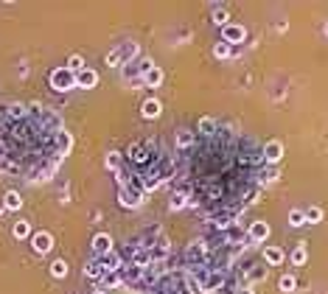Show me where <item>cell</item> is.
I'll return each instance as SVG.
<instances>
[{
	"label": "cell",
	"instance_id": "1",
	"mask_svg": "<svg viewBox=\"0 0 328 294\" xmlns=\"http://www.w3.org/2000/svg\"><path fill=\"white\" fill-rule=\"evenodd\" d=\"M51 87L59 90V93H65V90L76 87V73H70L68 68H56L51 73Z\"/></svg>",
	"mask_w": 328,
	"mask_h": 294
},
{
	"label": "cell",
	"instance_id": "2",
	"mask_svg": "<svg viewBox=\"0 0 328 294\" xmlns=\"http://www.w3.org/2000/svg\"><path fill=\"white\" fill-rule=\"evenodd\" d=\"M31 247L37 255H45V252H51L53 247V238H51V233H34L31 236Z\"/></svg>",
	"mask_w": 328,
	"mask_h": 294
},
{
	"label": "cell",
	"instance_id": "3",
	"mask_svg": "<svg viewBox=\"0 0 328 294\" xmlns=\"http://www.w3.org/2000/svg\"><path fill=\"white\" fill-rule=\"evenodd\" d=\"M244 37H247L244 26H224L222 28V42H228V45H233V42H244Z\"/></svg>",
	"mask_w": 328,
	"mask_h": 294
},
{
	"label": "cell",
	"instance_id": "4",
	"mask_svg": "<svg viewBox=\"0 0 328 294\" xmlns=\"http://www.w3.org/2000/svg\"><path fill=\"white\" fill-rule=\"evenodd\" d=\"M95 84H98V73H95V70L85 68V70H79V73H76V87L90 90V87H95Z\"/></svg>",
	"mask_w": 328,
	"mask_h": 294
},
{
	"label": "cell",
	"instance_id": "5",
	"mask_svg": "<svg viewBox=\"0 0 328 294\" xmlns=\"http://www.w3.org/2000/svg\"><path fill=\"white\" fill-rule=\"evenodd\" d=\"M264 157H266V163H278V160L283 157V143L281 140H270L264 146Z\"/></svg>",
	"mask_w": 328,
	"mask_h": 294
},
{
	"label": "cell",
	"instance_id": "6",
	"mask_svg": "<svg viewBox=\"0 0 328 294\" xmlns=\"http://www.w3.org/2000/svg\"><path fill=\"white\" fill-rule=\"evenodd\" d=\"M250 238H253L255 244L266 241V238H270V224H266V221H253V227H250Z\"/></svg>",
	"mask_w": 328,
	"mask_h": 294
},
{
	"label": "cell",
	"instance_id": "7",
	"mask_svg": "<svg viewBox=\"0 0 328 294\" xmlns=\"http://www.w3.org/2000/svg\"><path fill=\"white\" fill-rule=\"evenodd\" d=\"M93 249L98 252V255H107V252H112V238L107 236V233H98V236L93 238Z\"/></svg>",
	"mask_w": 328,
	"mask_h": 294
},
{
	"label": "cell",
	"instance_id": "8",
	"mask_svg": "<svg viewBox=\"0 0 328 294\" xmlns=\"http://www.w3.org/2000/svg\"><path fill=\"white\" fill-rule=\"evenodd\" d=\"M143 118H146V121H152V118H157L160 112H163V107H160V101L157 98H149V101H143Z\"/></svg>",
	"mask_w": 328,
	"mask_h": 294
},
{
	"label": "cell",
	"instance_id": "9",
	"mask_svg": "<svg viewBox=\"0 0 328 294\" xmlns=\"http://www.w3.org/2000/svg\"><path fill=\"white\" fill-rule=\"evenodd\" d=\"M264 261L270 263V266H278V263H283V249L266 247V249H264Z\"/></svg>",
	"mask_w": 328,
	"mask_h": 294
},
{
	"label": "cell",
	"instance_id": "10",
	"mask_svg": "<svg viewBox=\"0 0 328 294\" xmlns=\"http://www.w3.org/2000/svg\"><path fill=\"white\" fill-rule=\"evenodd\" d=\"M20 205H23V199H20L17 191H9V194L3 196V207L6 210H20Z\"/></svg>",
	"mask_w": 328,
	"mask_h": 294
},
{
	"label": "cell",
	"instance_id": "11",
	"mask_svg": "<svg viewBox=\"0 0 328 294\" xmlns=\"http://www.w3.org/2000/svg\"><path fill=\"white\" fill-rule=\"evenodd\" d=\"M160 81H163V70L160 68H152L146 76H143V84H149V87H157Z\"/></svg>",
	"mask_w": 328,
	"mask_h": 294
},
{
	"label": "cell",
	"instance_id": "12",
	"mask_svg": "<svg viewBox=\"0 0 328 294\" xmlns=\"http://www.w3.org/2000/svg\"><path fill=\"white\" fill-rule=\"evenodd\" d=\"M65 68H68L70 73H79V70H85V59H81L79 53H73V56L68 59V65H65Z\"/></svg>",
	"mask_w": 328,
	"mask_h": 294
},
{
	"label": "cell",
	"instance_id": "13",
	"mask_svg": "<svg viewBox=\"0 0 328 294\" xmlns=\"http://www.w3.org/2000/svg\"><path fill=\"white\" fill-rule=\"evenodd\" d=\"M85 275H87V278H93V280H98V278H104V266H101V263L98 261H95V263H90V266H87L85 269Z\"/></svg>",
	"mask_w": 328,
	"mask_h": 294
},
{
	"label": "cell",
	"instance_id": "14",
	"mask_svg": "<svg viewBox=\"0 0 328 294\" xmlns=\"http://www.w3.org/2000/svg\"><path fill=\"white\" fill-rule=\"evenodd\" d=\"M289 224L292 227H303V224H306V213H303V210H292V213H289Z\"/></svg>",
	"mask_w": 328,
	"mask_h": 294
},
{
	"label": "cell",
	"instance_id": "15",
	"mask_svg": "<svg viewBox=\"0 0 328 294\" xmlns=\"http://www.w3.org/2000/svg\"><path fill=\"white\" fill-rule=\"evenodd\" d=\"M51 275H53V278H65V275H68V263H65V261H53L51 263Z\"/></svg>",
	"mask_w": 328,
	"mask_h": 294
},
{
	"label": "cell",
	"instance_id": "16",
	"mask_svg": "<svg viewBox=\"0 0 328 294\" xmlns=\"http://www.w3.org/2000/svg\"><path fill=\"white\" fill-rule=\"evenodd\" d=\"M28 236H31L28 221H17V224H14V238H28Z\"/></svg>",
	"mask_w": 328,
	"mask_h": 294
},
{
	"label": "cell",
	"instance_id": "17",
	"mask_svg": "<svg viewBox=\"0 0 328 294\" xmlns=\"http://www.w3.org/2000/svg\"><path fill=\"white\" fill-rule=\"evenodd\" d=\"M306 247H297L295 252H292V263H295V266H303V263H306Z\"/></svg>",
	"mask_w": 328,
	"mask_h": 294
},
{
	"label": "cell",
	"instance_id": "18",
	"mask_svg": "<svg viewBox=\"0 0 328 294\" xmlns=\"http://www.w3.org/2000/svg\"><path fill=\"white\" fill-rule=\"evenodd\" d=\"M213 129H216V121H213V118H202V121H199V132H202V135H213Z\"/></svg>",
	"mask_w": 328,
	"mask_h": 294
},
{
	"label": "cell",
	"instance_id": "19",
	"mask_svg": "<svg viewBox=\"0 0 328 294\" xmlns=\"http://www.w3.org/2000/svg\"><path fill=\"white\" fill-rule=\"evenodd\" d=\"M230 53H233V51H230V45H228V42H219V45L213 48V56H219V59H228Z\"/></svg>",
	"mask_w": 328,
	"mask_h": 294
},
{
	"label": "cell",
	"instance_id": "20",
	"mask_svg": "<svg viewBox=\"0 0 328 294\" xmlns=\"http://www.w3.org/2000/svg\"><path fill=\"white\" fill-rule=\"evenodd\" d=\"M306 213V221H312V224H317L320 219H323V210L320 207H309V210H303Z\"/></svg>",
	"mask_w": 328,
	"mask_h": 294
},
{
	"label": "cell",
	"instance_id": "21",
	"mask_svg": "<svg viewBox=\"0 0 328 294\" xmlns=\"http://www.w3.org/2000/svg\"><path fill=\"white\" fill-rule=\"evenodd\" d=\"M186 205H188V199L182 194H174V196H171V202H169L171 210H180V207H186Z\"/></svg>",
	"mask_w": 328,
	"mask_h": 294
},
{
	"label": "cell",
	"instance_id": "22",
	"mask_svg": "<svg viewBox=\"0 0 328 294\" xmlns=\"http://www.w3.org/2000/svg\"><path fill=\"white\" fill-rule=\"evenodd\" d=\"M295 286H297V280L292 278V275H283V278H281V289L283 291H295Z\"/></svg>",
	"mask_w": 328,
	"mask_h": 294
},
{
	"label": "cell",
	"instance_id": "23",
	"mask_svg": "<svg viewBox=\"0 0 328 294\" xmlns=\"http://www.w3.org/2000/svg\"><path fill=\"white\" fill-rule=\"evenodd\" d=\"M191 143H194V135H191V132H180V135H177V146H191Z\"/></svg>",
	"mask_w": 328,
	"mask_h": 294
},
{
	"label": "cell",
	"instance_id": "24",
	"mask_svg": "<svg viewBox=\"0 0 328 294\" xmlns=\"http://www.w3.org/2000/svg\"><path fill=\"white\" fill-rule=\"evenodd\" d=\"M213 23H219V26H228V11H224V9H216V11H213Z\"/></svg>",
	"mask_w": 328,
	"mask_h": 294
},
{
	"label": "cell",
	"instance_id": "25",
	"mask_svg": "<svg viewBox=\"0 0 328 294\" xmlns=\"http://www.w3.org/2000/svg\"><path fill=\"white\" fill-rule=\"evenodd\" d=\"M107 165H110V168H118V165H121V154H118V152H110V154H107Z\"/></svg>",
	"mask_w": 328,
	"mask_h": 294
},
{
	"label": "cell",
	"instance_id": "26",
	"mask_svg": "<svg viewBox=\"0 0 328 294\" xmlns=\"http://www.w3.org/2000/svg\"><path fill=\"white\" fill-rule=\"evenodd\" d=\"M266 278V269H255V272H250V280H264Z\"/></svg>",
	"mask_w": 328,
	"mask_h": 294
},
{
	"label": "cell",
	"instance_id": "27",
	"mask_svg": "<svg viewBox=\"0 0 328 294\" xmlns=\"http://www.w3.org/2000/svg\"><path fill=\"white\" fill-rule=\"evenodd\" d=\"M238 294H253V289H241V291H238Z\"/></svg>",
	"mask_w": 328,
	"mask_h": 294
},
{
	"label": "cell",
	"instance_id": "28",
	"mask_svg": "<svg viewBox=\"0 0 328 294\" xmlns=\"http://www.w3.org/2000/svg\"><path fill=\"white\" fill-rule=\"evenodd\" d=\"M93 294H107V291H93Z\"/></svg>",
	"mask_w": 328,
	"mask_h": 294
},
{
	"label": "cell",
	"instance_id": "29",
	"mask_svg": "<svg viewBox=\"0 0 328 294\" xmlns=\"http://www.w3.org/2000/svg\"><path fill=\"white\" fill-rule=\"evenodd\" d=\"M325 34H328V26H325Z\"/></svg>",
	"mask_w": 328,
	"mask_h": 294
}]
</instances>
